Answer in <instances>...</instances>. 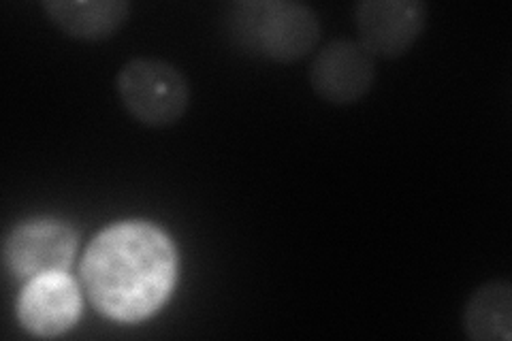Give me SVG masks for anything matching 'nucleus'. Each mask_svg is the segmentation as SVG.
I'll return each mask as SVG.
<instances>
[{
    "label": "nucleus",
    "instance_id": "obj_2",
    "mask_svg": "<svg viewBox=\"0 0 512 341\" xmlns=\"http://www.w3.org/2000/svg\"><path fill=\"white\" fill-rule=\"evenodd\" d=\"M222 28L239 52L276 64L308 58L320 41L318 13L295 0H235Z\"/></svg>",
    "mask_w": 512,
    "mask_h": 341
},
{
    "label": "nucleus",
    "instance_id": "obj_3",
    "mask_svg": "<svg viewBox=\"0 0 512 341\" xmlns=\"http://www.w3.org/2000/svg\"><path fill=\"white\" fill-rule=\"evenodd\" d=\"M116 94L124 111L148 128L178 124L190 107L188 77L160 58H133L116 73Z\"/></svg>",
    "mask_w": 512,
    "mask_h": 341
},
{
    "label": "nucleus",
    "instance_id": "obj_8",
    "mask_svg": "<svg viewBox=\"0 0 512 341\" xmlns=\"http://www.w3.org/2000/svg\"><path fill=\"white\" fill-rule=\"evenodd\" d=\"M41 11L62 35L84 43L111 39L131 18L126 0H45Z\"/></svg>",
    "mask_w": 512,
    "mask_h": 341
},
{
    "label": "nucleus",
    "instance_id": "obj_7",
    "mask_svg": "<svg viewBox=\"0 0 512 341\" xmlns=\"http://www.w3.org/2000/svg\"><path fill=\"white\" fill-rule=\"evenodd\" d=\"M82 310V290L67 271H62L28 280L15 305V316L28 335L56 339L75 327Z\"/></svg>",
    "mask_w": 512,
    "mask_h": 341
},
{
    "label": "nucleus",
    "instance_id": "obj_1",
    "mask_svg": "<svg viewBox=\"0 0 512 341\" xmlns=\"http://www.w3.org/2000/svg\"><path fill=\"white\" fill-rule=\"evenodd\" d=\"M79 275L96 312L135 324L154 316L171 297L178 280V248L152 222H118L90 241Z\"/></svg>",
    "mask_w": 512,
    "mask_h": 341
},
{
    "label": "nucleus",
    "instance_id": "obj_4",
    "mask_svg": "<svg viewBox=\"0 0 512 341\" xmlns=\"http://www.w3.org/2000/svg\"><path fill=\"white\" fill-rule=\"evenodd\" d=\"M79 246L75 226L58 218H32L15 224L3 241V261L15 280L28 282L45 273H62Z\"/></svg>",
    "mask_w": 512,
    "mask_h": 341
},
{
    "label": "nucleus",
    "instance_id": "obj_9",
    "mask_svg": "<svg viewBox=\"0 0 512 341\" xmlns=\"http://www.w3.org/2000/svg\"><path fill=\"white\" fill-rule=\"evenodd\" d=\"M461 327L472 341L512 339V284L489 280L472 290L463 305Z\"/></svg>",
    "mask_w": 512,
    "mask_h": 341
},
{
    "label": "nucleus",
    "instance_id": "obj_6",
    "mask_svg": "<svg viewBox=\"0 0 512 341\" xmlns=\"http://www.w3.org/2000/svg\"><path fill=\"white\" fill-rule=\"evenodd\" d=\"M427 13L421 0H363L352 9V18L367 52L374 58L397 60L421 39Z\"/></svg>",
    "mask_w": 512,
    "mask_h": 341
},
{
    "label": "nucleus",
    "instance_id": "obj_5",
    "mask_svg": "<svg viewBox=\"0 0 512 341\" xmlns=\"http://www.w3.org/2000/svg\"><path fill=\"white\" fill-rule=\"evenodd\" d=\"M376 58L359 41L333 39L314 54L308 84L320 101L333 107L355 105L372 92Z\"/></svg>",
    "mask_w": 512,
    "mask_h": 341
}]
</instances>
